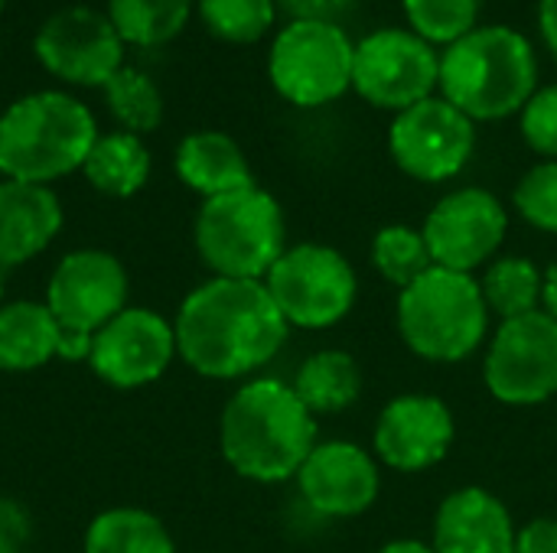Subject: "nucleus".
I'll list each match as a JSON object with an SVG mask.
<instances>
[{
	"instance_id": "aec40b11",
	"label": "nucleus",
	"mask_w": 557,
	"mask_h": 553,
	"mask_svg": "<svg viewBox=\"0 0 557 553\" xmlns=\"http://www.w3.org/2000/svg\"><path fill=\"white\" fill-rule=\"evenodd\" d=\"M176 176L202 199L255 186L242 147L222 130H196L183 137L176 147Z\"/></svg>"
},
{
	"instance_id": "5701e85b",
	"label": "nucleus",
	"mask_w": 557,
	"mask_h": 553,
	"mask_svg": "<svg viewBox=\"0 0 557 553\" xmlns=\"http://www.w3.org/2000/svg\"><path fill=\"white\" fill-rule=\"evenodd\" d=\"M294 391L310 414H336L359 401L362 375L352 355L330 349V352L310 355L300 365Z\"/></svg>"
},
{
	"instance_id": "a211bd4d",
	"label": "nucleus",
	"mask_w": 557,
	"mask_h": 553,
	"mask_svg": "<svg viewBox=\"0 0 557 553\" xmlns=\"http://www.w3.org/2000/svg\"><path fill=\"white\" fill-rule=\"evenodd\" d=\"M62 228V202L49 186L0 179V267L39 257Z\"/></svg>"
},
{
	"instance_id": "dca6fc26",
	"label": "nucleus",
	"mask_w": 557,
	"mask_h": 553,
	"mask_svg": "<svg viewBox=\"0 0 557 553\" xmlns=\"http://www.w3.org/2000/svg\"><path fill=\"white\" fill-rule=\"evenodd\" d=\"M297 482L307 505L326 518H352L369 512L382 486L375 460L346 440L317 443L300 466Z\"/></svg>"
},
{
	"instance_id": "ea45409f",
	"label": "nucleus",
	"mask_w": 557,
	"mask_h": 553,
	"mask_svg": "<svg viewBox=\"0 0 557 553\" xmlns=\"http://www.w3.org/2000/svg\"><path fill=\"white\" fill-rule=\"evenodd\" d=\"M3 7H7V0H0V13H3Z\"/></svg>"
},
{
	"instance_id": "393cba45",
	"label": "nucleus",
	"mask_w": 557,
	"mask_h": 553,
	"mask_svg": "<svg viewBox=\"0 0 557 553\" xmlns=\"http://www.w3.org/2000/svg\"><path fill=\"white\" fill-rule=\"evenodd\" d=\"M104 13L124 42L153 49L183 33L193 16V0H108Z\"/></svg>"
},
{
	"instance_id": "f257e3e1",
	"label": "nucleus",
	"mask_w": 557,
	"mask_h": 553,
	"mask_svg": "<svg viewBox=\"0 0 557 553\" xmlns=\"http://www.w3.org/2000/svg\"><path fill=\"white\" fill-rule=\"evenodd\" d=\"M287 319L264 280L212 277L199 284L173 319L176 355L202 378L232 381L264 368L287 342Z\"/></svg>"
},
{
	"instance_id": "7c9ffc66",
	"label": "nucleus",
	"mask_w": 557,
	"mask_h": 553,
	"mask_svg": "<svg viewBox=\"0 0 557 553\" xmlns=\"http://www.w3.org/2000/svg\"><path fill=\"white\" fill-rule=\"evenodd\" d=\"M516 209L519 215L542 228V231H557V160H545L532 166L519 186H516Z\"/></svg>"
},
{
	"instance_id": "20e7f679",
	"label": "nucleus",
	"mask_w": 557,
	"mask_h": 553,
	"mask_svg": "<svg viewBox=\"0 0 557 553\" xmlns=\"http://www.w3.org/2000/svg\"><path fill=\"white\" fill-rule=\"evenodd\" d=\"M95 114L69 91H33L0 114V176L49 186L85 166Z\"/></svg>"
},
{
	"instance_id": "cd10ccee",
	"label": "nucleus",
	"mask_w": 557,
	"mask_h": 553,
	"mask_svg": "<svg viewBox=\"0 0 557 553\" xmlns=\"http://www.w3.org/2000/svg\"><path fill=\"white\" fill-rule=\"evenodd\" d=\"M372 264L379 267V274L388 284H395L401 290L411 287L418 277H424L434 267L424 235L408 225H388L375 235Z\"/></svg>"
},
{
	"instance_id": "2f4dec72",
	"label": "nucleus",
	"mask_w": 557,
	"mask_h": 553,
	"mask_svg": "<svg viewBox=\"0 0 557 553\" xmlns=\"http://www.w3.org/2000/svg\"><path fill=\"white\" fill-rule=\"evenodd\" d=\"M519 114H522L525 143L535 153L557 160V85L539 88Z\"/></svg>"
},
{
	"instance_id": "58836bf2",
	"label": "nucleus",
	"mask_w": 557,
	"mask_h": 553,
	"mask_svg": "<svg viewBox=\"0 0 557 553\" xmlns=\"http://www.w3.org/2000/svg\"><path fill=\"white\" fill-rule=\"evenodd\" d=\"M3 287H7V271L0 267V306H3Z\"/></svg>"
},
{
	"instance_id": "2eb2a0df",
	"label": "nucleus",
	"mask_w": 557,
	"mask_h": 553,
	"mask_svg": "<svg viewBox=\"0 0 557 553\" xmlns=\"http://www.w3.org/2000/svg\"><path fill=\"white\" fill-rule=\"evenodd\" d=\"M506 228V209L493 192L457 189L431 209L421 235L428 241L434 267L470 274L499 251Z\"/></svg>"
},
{
	"instance_id": "ddd939ff",
	"label": "nucleus",
	"mask_w": 557,
	"mask_h": 553,
	"mask_svg": "<svg viewBox=\"0 0 557 553\" xmlns=\"http://www.w3.org/2000/svg\"><path fill=\"white\" fill-rule=\"evenodd\" d=\"M127 271L101 248L69 251L49 274L46 306L62 329L95 336L121 310H127Z\"/></svg>"
},
{
	"instance_id": "1a4fd4ad",
	"label": "nucleus",
	"mask_w": 557,
	"mask_h": 553,
	"mask_svg": "<svg viewBox=\"0 0 557 553\" xmlns=\"http://www.w3.org/2000/svg\"><path fill=\"white\" fill-rule=\"evenodd\" d=\"M124 46L108 13L82 3L46 16L33 39L39 65L78 88H104L124 68Z\"/></svg>"
},
{
	"instance_id": "c85d7f7f",
	"label": "nucleus",
	"mask_w": 557,
	"mask_h": 553,
	"mask_svg": "<svg viewBox=\"0 0 557 553\" xmlns=\"http://www.w3.org/2000/svg\"><path fill=\"white\" fill-rule=\"evenodd\" d=\"M277 16L274 0H199V20L206 29L232 46L258 42Z\"/></svg>"
},
{
	"instance_id": "6e6552de",
	"label": "nucleus",
	"mask_w": 557,
	"mask_h": 553,
	"mask_svg": "<svg viewBox=\"0 0 557 553\" xmlns=\"http://www.w3.org/2000/svg\"><path fill=\"white\" fill-rule=\"evenodd\" d=\"M264 287L287 319L300 329H330L356 303V274L349 261L326 244L287 248L268 271Z\"/></svg>"
},
{
	"instance_id": "9b49d317",
	"label": "nucleus",
	"mask_w": 557,
	"mask_h": 553,
	"mask_svg": "<svg viewBox=\"0 0 557 553\" xmlns=\"http://www.w3.org/2000/svg\"><path fill=\"white\" fill-rule=\"evenodd\" d=\"M476 121L457 111L447 98H424L392 121L388 150L401 173L421 183L454 179L473 156Z\"/></svg>"
},
{
	"instance_id": "9d476101",
	"label": "nucleus",
	"mask_w": 557,
	"mask_h": 553,
	"mask_svg": "<svg viewBox=\"0 0 557 553\" xmlns=\"http://www.w3.org/2000/svg\"><path fill=\"white\" fill-rule=\"evenodd\" d=\"M441 81V55L411 29H379L356 42L352 88L375 108L405 111Z\"/></svg>"
},
{
	"instance_id": "473e14b6",
	"label": "nucleus",
	"mask_w": 557,
	"mask_h": 553,
	"mask_svg": "<svg viewBox=\"0 0 557 553\" xmlns=\"http://www.w3.org/2000/svg\"><path fill=\"white\" fill-rule=\"evenodd\" d=\"M33 538V518L29 512L0 495V553H26V544Z\"/></svg>"
},
{
	"instance_id": "b1692460",
	"label": "nucleus",
	"mask_w": 557,
	"mask_h": 553,
	"mask_svg": "<svg viewBox=\"0 0 557 553\" xmlns=\"http://www.w3.org/2000/svg\"><path fill=\"white\" fill-rule=\"evenodd\" d=\"M85 553H176L163 521L144 508H108L91 518Z\"/></svg>"
},
{
	"instance_id": "bb28decb",
	"label": "nucleus",
	"mask_w": 557,
	"mask_h": 553,
	"mask_svg": "<svg viewBox=\"0 0 557 553\" xmlns=\"http://www.w3.org/2000/svg\"><path fill=\"white\" fill-rule=\"evenodd\" d=\"M104 101L114 121L121 124V130L127 134H137V137L150 134L163 121V95L157 81L144 75L140 68L124 65L121 72H114L104 85Z\"/></svg>"
},
{
	"instance_id": "423d86ee",
	"label": "nucleus",
	"mask_w": 557,
	"mask_h": 553,
	"mask_svg": "<svg viewBox=\"0 0 557 553\" xmlns=\"http://www.w3.org/2000/svg\"><path fill=\"white\" fill-rule=\"evenodd\" d=\"M490 306L473 274L431 267L398 297V329L428 362H463L486 336Z\"/></svg>"
},
{
	"instance_id": "4468645a",
	"label": "nucleus",
	"mask_w": 557,
	"mask_h": 553,
	"mask_svg": "<svg viewBox=\"0 0 557 553\" xmlns=\"http://www.w3.org/2000/svg\"><path fill=\"white\" fill-rule=\"evenodd\" d=\"M173 359H176L173 323L163 319L157 310L127 306L95 332L88 368L104 385L134 391L163 378Z\"/></svg>"
},
{
	"instance_id": "f3484780",
	"label": "nucleus",
	"mask_w": 557,
	"mask_h": 553,
	"mask_svg": "<svg viewBox=\"0 0 557 553\" xmlns=\"http://www.w3.org/2000/svg\"><path fill=\"white\" fill-rule=\"evenodd\" d=\"M454 443V417L444 401L428 394L395 398L375 424V453L385 466L421 473L447 456Z\"/></svg>"
},
{
	"instance_id": "f8f14e48",
	"label": "nucleus",
	"mask_w": 557,
	"mask_h": 553,
	"mask_svg": "<svg viewBox=\"0 0 557 553\" xmlns=\"http://www.w3.org/2000/svg\"><path fill=\"white\" fill-rule=\"evenodd\" d=\"M486 388L496 401L529 407L557 394V323L535 310L506 319L486 352Z\"/></svg>"
},
{
	"instance_id": "a878e982",
	"label": "nucleus",
	"mask_w": 557,
	"mask_h": 553,
	"mask_svg": "<svg viewBox=\"0 0 557 553\" xmlns=\"http://www.w3.org/2000/svg\"><path fill=\"white\" fill-rule=\"evenodd\" d=\"M480 290H483L486 306L499 313L506 323V319H519L539 310V300L545 293V277L525 257H499L496 264H490Z\"/></svg>"
},
{
	"instance_id": "e433bc0d",
	"label": "nucleus",
	"mask_w": 557,
	"mask_h": 553,
	"mask_svg": "<svg viewBox=\"0 0 557 553\" xmlns=\"http://www.w3.org/2000/svg\"><path fill=\"white\" fill-rule=\"evenodd\" d=\"M542 300H545V313L557 323V267H552L545 274V293H542Z\"/></svg>"
},
{
	"instance_id": "72a5a7b5",
	"label": "nucleus",
	"mask_w": 557,
	"mask_h": 553,
	"mask_svg": "<svg viewBox=\"0 0 557 553\" xmlns=\"http://www.w3.org/2000/svg\"><path fill=\"white\" fill-rule=\"evenodd\" d=\"M516 553H557V521L535 518L516 535Z\"/></svg>"
},
{
	"instance_id": "39448f33",
	"label": "nucleus",
	"mask_w": 557,
	"mask_h": 553,
	"mask_svg": "<svg viewBox=\"0 0 557 553\" xmlns=\"http://www.w3.org/2000/svg\"><path fill=\"white\" fill-rule=\"evenodd\" d=\"M287 228L277 199L258 186H245L215 199H202L193 241L202 264L215 277L264 280L277 264Z\"/></svg>"
},
{
	"instance_id": "c756f323",
	"label": "nucleus",
	"mask_w": 557,
	"mask_h": 553,
	"mask_svg": "<svg viewBox=\"0 0 557 553\" xmlns=\"http://www.w3.org/2000/svg\"><path fill=\"white\" fill-rule=\"evenodd\" d=\"M480 3L483 0H405V13L411 33H418L424 42L454 46L476 29Z\"/></svg>"
},
{
	"instance_id": "0eeeda50",
	"label": "nucleus",
	"mask_w": 557,
	"mask_h": 553,
	"mask_svg": "<svg viewBox=\"0 0 557 553\" xmlns=\"http://www.w3.org/2000/svg\"><path fill=\"white\" fill-rule=\"evenodd\" d=\"M356 42L330 20H290L271 42L268 75L297 108H320L352 88Z\"/></svg>"
},
{
	"instance_id": "f03ea898",
	"label": "nucleus",
	"mask_w": 557,
	"mask_h": 553,
	"mask_svg": "<svg viewBox=\"0 0 557 553\" xmlns=\"http://www.w3.org/2000/svg\"><path fill=\"white\" fill-rule=\"evenodd\" d=\"M225 463L251 482H284L317 447V420L297 391L274 378L242 385L219 420Z\"/></svg>"
},
{
	"instance_id": "412c9836",
	"label": "nucleus",
	"mask_w": 557,
	"mask_h": 553,
	"mask_svg": "<svg viewBox=\"0 0 557 553\" xmlns=\"http://www.w3.org/2000/svg\"><path fill=\"white\" fill-rule=\"evenodd\" d=\"M59 355V323L46 303L13 300L0 306V372H36Z\"/></svg>"
},
{
	"instance_id": "4be33fe9",
	"label": "nucleus",
	"mask_w": 557,
	"mask_h": 553,
	"mask_svg": "<svg viewBox=\"0 0 557 553\" xmlns=\"http://www.w3.org/2000/svg\"><path fill=\"white\" fill-rule=\"evenodd\" d=\"M82 173L101 196L127 199L140 192L150 179V150L137 134L127 130L98 134L95 147L85 156Z\"/></svg>"
},
{
	"instance_id": "7ed1b4c3",
	"label": "nucleus",
	"mask_w": 557,
	"mask_h": 553,
	"mask_svg": "<svg viewBox=\"0 0 557 553\" xmlns=\"http://www.w3.org/2000/svg\"><path fill=\"white\" fill-rule=\"evenodd\" d=\"M441 95L470 121H499L539 91L532 42L512 26H476L441 55Z\"/></svg>"
},
{
	"instance_id": "f704fd0d",
	"label": "nucleus",
	"mask_w": 557,
	"mask_h": 553,
	"mask_svg": "<svg viewBox=\"0 0 557 553\" xmlns=\"http://www.w3.org/2000/svg\"><path fill=\"white\" fill-rule=\"evenodd\" d=\"M284 13H290L294 20H330L336 13H343L352 0H274Z\"/></svg>"
},
{
	"instance_id": "c9c22d12",
	"label": "nucleus",
	"mask_w": 557,
	"mask_h": 553,
	"mask_svg": "<svg viewBox=\"0 0 557 553\" xmlns=\"http://www.w3.org/2000/svg\"><path fill=\"white\" fill-rule=\"evenodd\" d=\"M539 26H542V39L557 55V0H542L539 3Z\"/></svg>"
},
{
	"instance_id": "4c0bfd02",
	"label": "nucleus",
	"mask_w": 557,
	"mask_h": 553,
	"mask_svg": "<svg viewBox=\"0 0 557 553\" xmlns=\"http://www.w3.org/2000/svg\"><path fill=\"white\" fill-rule=\"evenodd\" d=\"M379 553H434V548H428L421 541H392V544H385Z\"/></svg>"
},
{
	"instance_id": "6ab92c4d",
	"label": "nucleus",
	"mask_w": 557,
	"mask_h": 553,
	"mask_svg": "<svg viewBox=\"0 0 557 553\" xmlns=\"http://www.w3.org/2000/svg\"><path fill=\"white\" fill-rule=\"evenodd\" d=\"M434 553H516V528L506 505L486 489L447 495L434 521Z\"/></svg>"
}]
</instances>
